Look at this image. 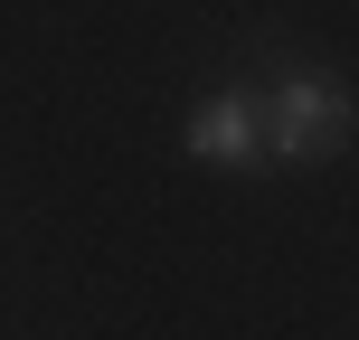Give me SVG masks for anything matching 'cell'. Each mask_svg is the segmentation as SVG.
I'll list each match as a JSON object with an SVG mask.
<instances>
[{"label":"cell","instance_id":"obj_1","mask_svg":"<svg viewBox=\"0 0 359 340\" xmlns=\"http://www.w3.org/2000/svg\"><path fill=\"white\" fill-rule=\"evenodd\" d=\"M255 132H265L274 161H331L350 142V95L322 86V76H303V67H284L274 95H255Z\"/></svg>","mask_w":359,"mask_h":340},{"label":"cell","instance_id":"obj_2","mask_svg":"<svg viewBox=\"0 0 359 340\" xmlns=\"http://www.w3.org/2000/svg\"><path fill=\"white\" fill-rule=\"evenodd\" d=\"M189 151H198V161H255V151H265L255 95H208V104L189 114Z\"/></svg>","mask_w":359,"mask_h":340}]
</instances>
